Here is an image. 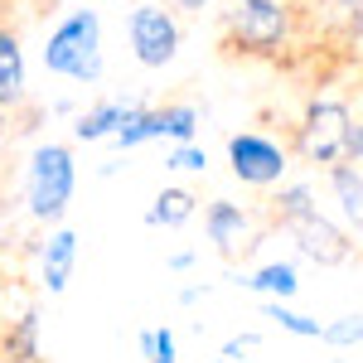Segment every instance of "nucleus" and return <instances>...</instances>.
I'll return each mask as SVG.
<instances>
[{"instance_id":"nucleus-21","label":"nucleus","mask_w":363,"mask_h":363,"mask_svg":"<svg viewBox=\"0 0 363 363\" xmlns=\"http://www.w3.org/2000/svg\"><path fill=\"white\" fill-rule=\"evenodd\" d=\"M349 160H363V126H349Z\"/></svg>"},{"instance_id":"nucleus-5","label":"nucleus","mask_w":363,"mask_h":363,"mask_svg":"<svg viewBox=\"0 0 363 363\" xmlns=\"http://www.w3.org/2000/svg\"><path fill=\"white\" fill-rule=\"evenodd\" d=\"M131 49L145 68H165L169 58L179 54V25L165 5H136L131 10Z\"/></svg>"},{"instance_id":"nucleus-10","label":"nucleus","mask_w":363,"mask_h":363,"mask_svg":"<svg viewBox=\"0 0 363 363\" xmlns=\"http://www.w3.org/2000/svg\"><path fill=\"white\" fill-rule=\"evenodd\" d=\"M25 97V54L10 29H0V107H15Z\"/></svg>"},{"instance_id":"nucleus-16","label":"nucleus","mask_w":363,"mask_h":363,"mask_svg":"<svg viewBox=\"0 0 363 363\" xmlns=\"http://www.w3.org/2000/svg\"><path fill=\"white\" fill-rule=\"evenodd\" d=\"M320 339H330V344H363V315H344L339 325H320Z\"/></svg>"},{"instance_id":"nucleus-23","label":"nucleus","mask_w":363,"mask_h":363,"mask_svg":"<svg viewBox=\"0 0 363 363\" xmlns=\"http://www.w3.org/2000/svg\"><path fill=\"white\" fill-rule=\"evenodd\" d=\"M335 5H344V10H359L363 0H335Z\"/></svg>"},{"instance_id":"nucleus-24","label":"nucleus","mask_w":363,"mask_h":363,"mask_svg":"<svg viewBox=\"0 0 363 363\" xmlns=\"http://www.w3.org/2000/svg\"><path fill=\"white\" fill-rule=\"evenodd\" d=\"M213 363H233V359H213Z\"/></svg>"},{"instance_id":"nucleus-11","label":"nucleus","mask_w":363,"mask_h":363,"mask_svg":"<svg viewBox=\"0 0 363 363\" xmlns=\"http://www.w3.org/2000/svg\"><path fill=\"white\" fill-rule=\"evenodd\" d=\"M208 238L218 242V252H233L242 238H247V213L238 208V203H228V199H218V203H208Z\"/></svg>"},{"instance_id":"nucleus-9","label":"nucleus","mask_w":363,"mask_h":363,"mask_svg":"<svg viewBox=\"0 0 363 363\" xmlns=\"http://www.w3.org/2000/svg\"><path fill=\"white\" fill-rule=\"evenodd\" d=\"M330 179H335V199H339V213L344 223L363 238V169L359 165H330Z\"/></svg>"},{"instance_id":"nucleus-25","label":"nucleus","mask_w":363,"mask_h":363,"mask_svg":"<svg viewBox=\"0 0 363 363\" xmlns=\"http://www.w3.org/2000/svg\"><path fill=\"white\" fill-rule=\"evenodd\" d=\"M0 131H5V116H0Z\"/></svg>"},{"instance_id":"nucleus-2","label":"nucleus","mask_w":363,"mask_h":363,"mask_svg":"<svg viewBox=\"0 0 363 363\" xmlns=\"http://www.w3.org/2000/svg\"><path fill=\"white\" fill-rule=\"evenodd\" d=\"M73 184H78V169L68 145H39L29 155V174H25V194H29V213L54 223L63 218V208L73 203Z\"/></svg>"},{"instance_id":"nucleus-20","label":"nucleus","mask_w":363,"mask_h":363,"mask_svg":"<svg viewBox=\"0 0 363 363\" xmlns=\"http://www.w3.org/2000/svg\"><path fill=\"white\" fill-rule=\"evenodd\" d=\"M247 349H257V335H238V339H228L223 344V359H242V354H247Z\"/></svg>"},{"instance_id":"nucleus-15","label":"nucleus","mask_w":363,"mask_h":363,"mask_svg":"<svg viewBox=\"0 0 363 363\" xmlns=\"http://www.w3.org/2000/svg\"><path fill=\"white\" fill-rule=\"evenodd\" d=\"M267 315L277 320L281 330H291V335H301V339H320V320H310V315H296V310L281 306V301H272V306H267Z\"/></svg>"},{"instance_id":"nucleus-6","label":"nucleus","mask_w":363,"mask_h":363,"mask_svg":"<svg viewBox=\"0 0 363 363\" xmlns=\"http://www.w3.org/2000/svg\"><path fill=\"white\" fill-rule=\"evenodd\" d=\"M228 29L247 49H272L286 34V5L281 0H233L228 5Z\"/></svg>"},{"instance_id":"nucleus-1","label":"nucleus","mask_w":363,"mask_h":363,"mask_svg":"<svg viewBox=\"0 0 363 363\" xmlns=\"http://www.w3.org/2000/svg\"><path fill=\"white\" fill-rule=\"evenodd\" d=\"M44 68L73 83H97L102 78V20L97 10H73L58 20L49 44H44Z\"/></svg>"},{"instance_id":"nucleus-13","label":"nucleus","mask_w":363,"mask_h":363,"mask_svg":"<svg viewBox=\"0 0 363 363\" xmlns=\"http://www.w3.org/2000/svg\"><path fill=\"white\" fill-rule=\"evenodd\" d=\"M242 286H247V291H262V296H272V301H291V296L301 291V277H296L291 262H272V267L252 272Z\"/></svg>"},{"instance_id":"nucleus-3","label":"nucleus","mask_w":363,"mask_h":363,"mask_svg":"<svg viewBox=\"0 0 363 363\" xmlns=\"http://www.w3.org/2000/svg\"><path fill=\"white\" fill-rule=\"evenodd\" d=\"M281 218L291 228V238L301 242L306 257L315 262H325V267H335L349 257V242H344V233H339L330 218H320V208H315V199H310L306 184H291V189H281Z\"/></svg>"},{"instance_id":"nucleus-4","label":"nucleus","mask_w":363,"mask_h":363,"mask_svg":"<svg viewBox=\"0 0 363 363\" xmlns=\"http://www.w3.org/2000/svg\"><path fill=\"white\" fill-rule=\"evenodd\" d=\"M349 126H354V116L344 102H310L306 121H301V155L315 165L349 160Z\"/></svg>"},{"instance_id":"nucleus-17","label":"nucleus","mask_w":363,"mask_h":363,"mask_svg":"<svg viewBox=\"0 0 363 363\" xmlns=\"http://www.w3.org/2000/svg\"><path fill=\"white\" fill-rule=\"evenodd\" d=\"M140 349L150 354V363H174V335L169 330H145L140 335Z\"/></svg>"},{"instance_id":"nucleus-18","label":"nucleus","mask_w":363,"mask_h":363,"mask_svg":"<svg viewBox=\"0 0 363 363\" xmlns=\"http://www.w3.org/2000/svg\"><path fill=\"white\" fill-rule=\"evenodd\" d=\"M165 165H169V169H203V165H208V155L199 150L194 140H179V145L169 150V160H165Z\"/></svg>"},{"instance_id":"nucleus-14","label":"nucleus","mask_w":363,"mask_h":363,"mask_svg":"<svg viewBox=\"0 0 363 363\" xmlns=\"http://www.w3.org/2000/svg\"><path fill=\"white\" fill-rule=\"evenodd\" d=\"M194 203L199 199L189 189H165V194L155 199V208L145 213V223L150 228H179L184 218H194Z\"/></svg>"},{"instance_id":"nucleus-22","label":"nucleus","mask_w":363,"mask_h":363,"mask_svg":"<svg viewBox=\"0 0 363 363\" xmlns=\"http://www.w3.org/2000/svg\"><path fill=\"white\" fill-rule=\"evenodd\" d=\"M169 5H179V10H203V5H213V0H169Z\"/></svg>"},{"instance_id":"nucleus-8","label":"nucleus","mask_w":363,"mask_h":363,"mask_svg":"<svg viewBox=\"0 0 363 363\" xmlns=\"http://www.w3.org/2000/svg\"><path fill=\"white\" fill-rule=\"evenodd\" d=\"M73 267H78V233L73 228H58L54 238H49V247H44V286H49V296L68 291Z\"/></svg>"},{"instance_id":"nucleus-12","label":"nucleus","mask_w":363,"mask_h":363,"mask_svg":"<svg viewBox=\"0 0 363 363\" xmlns=\"http://www.w3.org/2000/svg\"><path fill=\"white\" fill-rule=\"evenodd\" d=\"M136 112V102H102V107H92V112L78 116V140H102V136H116V126L126 121V116Z\"/></svg>"},{"instance_id":"nucleus-7","label":"nucleus","mask_w":363,"mask_h":363,"mask_svg":"<svg viewBox=\"0 0 363 363\" xmlns=\"http://www.w3.org/2000/svg\"><path fill=\"white\" fill-rule=\"evenodd\" d=\"M228 160H233V174L247 184H281V174H286V150L267 136H233Z\"/></svg>"},{"instance_id":"nucleus-19","label":"nucleus","mask_w":363,"mask_h":363,"mask_svg":"<svg viewBox=\"0 0 363 363\" xmlns=\"http://www.w3.org/2000/svg\"><path fill=\"white\" fill-rule=\"evenodd\" d=\"M34 330H39V320H34V315H25V320H20V335L10 339V354H25V359H34Z\"/></svg>"}]
</instances>
